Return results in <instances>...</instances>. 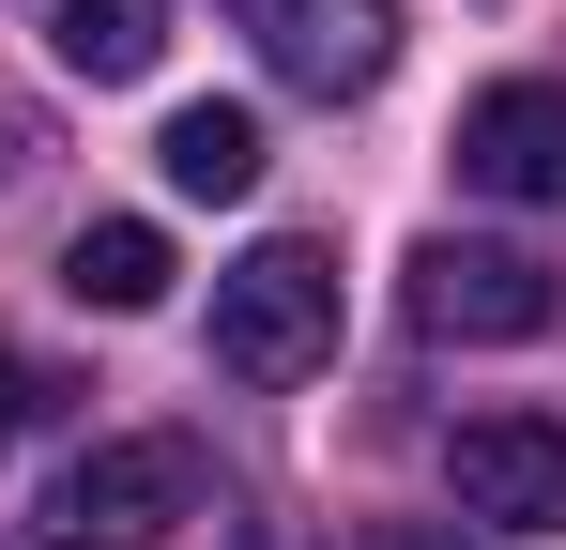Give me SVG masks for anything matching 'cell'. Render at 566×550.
Instances as JSON below:
<instances>
[{
    "label": "cell",
    "instance_id": "2",
    "mask_svg": "<svg viewBox=\"0 0 566 550\" xmlns=\"http://www.w3.org/2000/svg\"><path fill=\"white\" fill-rule=\"evenodd\" d=\"M337 352V261L322 245H245L214 275V367L230 382H306Z\"/></svg>",
    "mask_w": 566,
    "mask_h": 550
},
{
    "label": "cell",
    "instance_id": "1",
    "mask_svg": "<svg viewBox=\"0 0 566 550\" xmlns=\"http://www.w3.org/2000/svg\"><path fill=\"white\" fill-rule=\"evenodd\" d=\"M199 489H214V474H199L185 429H123V444H77L46 474V520H31V536L46 550H138V536H185Z\"/></svg>",
    "mask_w": 566,
    "mask_h": 550
},
{
    "label": "cell",
    "instance_id": "4",
    "mask_svg": "<svg viewBox=\"0 0 566 550\" xmlns=\"http://www.w3.org/2000/svg\"><path fill=\"white\" fill-rule=\"evenodd\" d=\"M444 489L490 536H566V413H474L444 444Z\"/></svg>",
    "mask_w": 566,
    "mask_h": 550
},
{
    "label": "cell",
    "instance_id": "5",
    "mask_svg": "<svg viewBox=\"0 0 566 550\" xmlns=\"http://www.w3.org/2000/svg\"><path fill=\"white\" fill-rule=\"evenodd\" d=\"M230 15H245L261 62H276L291 92H322V107L382 92V62H398V0H230Z\"/></svg>",
    "mask_w": 566,
    "mask_h": 550
},
{
    "label": "cell",
    "instance_id": "7",
    "mask_svg": "<svg viewBox=\"0 0 566 550\" xmlns=\"http://www.w3.org/2000/svg\"><path fill=\"white\" fill-rule=\"evenodd\" d=\"M62 290H77V306H107V321L169 306V230H154V214H107V230H77V245H62Z\"/></svg>",
    "mask_w": 566,
    "mask_h": 550
},
{
    "label": "cell",
    "instance_id": "9",
    "mask_svg": "<svg viewBox=\"0 0 566 550\" xmlns=\"http://www.w3.org/2000/svg\"><path fill=\"white\" fill-rule=\"evenodd\" d=\"M154 154H169L185 199H245V183H261V123H245V107H169Z\"/></svg>",
    "mask_w": 566,
    "mask_h": 550
},
{
    "label": "cell",
    "instance_id": "6",
    "mask_svg": "<svg viewBox=\"0 0 566 550\" xmlns=\"http://www.w3.org/2000/svg\"><path fill=\"white\" fill-rule=\"evenodd\" d=\"M460 183L552 214V199H566V77H490V92H474V107H460Z\"/></svg>",
    "mask_w": 566,
    "mask_h": 550
},
{
    "label": "cell",
    "instance_id": "3",
    "mask_svg": "<svg viewBox=\"0 0 566 550\" xmlns=\"http://www.w3.org/2000/svg\"><path fill=\"white\" fill-rule=\"evenodd\" d=\"M398 306H413V337H460V352H505V337H552V261H521V245H413L398 275Z\"/></svg>",
    "mask_w": 566,
    "mask_h": 550
},
{
    "label": "cell",
    "instance_id": "8",
    "mask_svg": "<svg viewBox=\"0 0 566 550\" xmlns=\"http://www.w3.org/2000/svg\"><path fill=\"white\" fill-rule=\"evenodd\" d=\"M46 46H62L77 77H154V46H169V0H62V15H46Z\"/></svg>",
    "mask_w": 566,
    "mask_h": 550
},
{
    "label": "cell",
    "instance_id": "10",
    "mask_svg": "<svg viewBox=\"0 0 566 550\" xmlns=\"http://www.w3.org/2000/svg\"><path fill=\"white\" fill-rule=\"evenodd\" d=\"M31 413H46V367H31V352H0V444H15Z\"/></svg>",
    "mask_w": 566,
    "mask_h": 550
}]
</instances>
